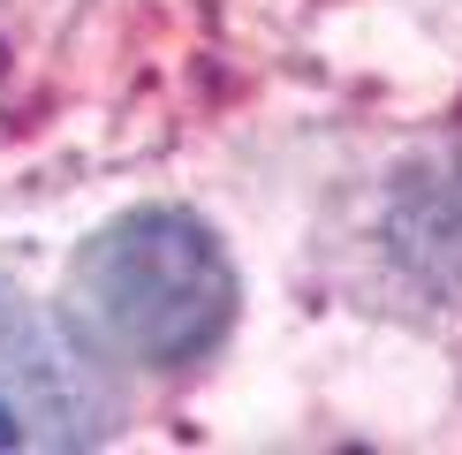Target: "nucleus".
I'll use <instances>...</instances> for the list:
<instances>
[{
	"label": "nucleus",
	"mask_w": 462,
	"mask_h": 455,
	"mask_svg": "<svg viewBox=\"0 0 462 455\" xmlns=\"http://www.w3.org/2000/svg\"><path fill=\"white\" fill-rule=\"evenodd\" d=\"M91 441V379L23 289L0 281V448Z\"/></svg>",
	"instance_id": "obj_2"
},
{
	"label": "nucleus",
	"mask_w": 462,
	"mask_h": 455,
	"mask_svg": "<svg viewBox=\"0 0 462 455\" xmlns=\"http://www.w3.org/2000/svg\"><path fill=\"white\" fill-rule=\"evenodd\" d=\"M236 265L198 213L144 205L106 220L69 265V319L106 357L144 372H182L236 327Z\"/></svg>",
	"instance_id": "obj_1"
}]
</instances>
